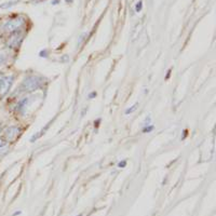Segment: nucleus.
I'll use <instances>...</instances> for the list:
<instances>
[{
    "mask_svg": "<svg viewBox=\"0 0 216 216\" xmlns=\"http://www.w3.org/2000/svg\"><path fill=\"white\" fill-rule=\"evenodd\" d=\"M43 85V78L32 75L28 76L23 80L22 85H21V90L23 92H35L38 89L42 87Z\"/></svg>",
    "mask_w": 216,
    "mask_h": 216,
    "instance_id": "obj_1",
    "label": "nucleus"
},
{
    "mask_svg": "<svg viewBox=\"0 0 216 216\" xmlns=\"http://www.w3.org/2000/svg\"><path fill=\"white\" fill-rule=\"evenodd\" d=\"M25 24V18L23 16H16V18L9 20L3 25V30L7 32H15L21 29L23 25Z\"/></svg>",
    "mask_w": 216,
    "mask_h": 216,
    "instance_id": "obj_2",
    "label": "nucleus"
},
{
    "mask_svg": "<svg viewBox=\"0 0 216 216\" xmlns=\"http://www.w3.org/2000/svg\"><path fill=\"white\" fill-rule=\"evenodd\" d=\"M14 82V76L10 75V76H5L0 79V97H3L9 93L11 87L13 85Z\"/></svg>",
    "mask_w": 216,
    "mask_h": 216,
    "instance_id": "obj_3",
    "label": "nucleus"
},
{
    "mask_svg": "<svg viewBox=\"0 0 216 216\" xmlns=\"http://www.w3.org/2000/svg\"><path fill=\"white\" fill-rule=\"evenodd\" d=\"M23 41V34H21L20 32H13V35L11 36L7 41V47L10 49H15V48L20 47V45Z\"/></svg>",
    "mask_w": 216,
    "mask_h": 216,
    "instance_id": "obj_4",
    "label": "nucleus"
},
{
    "mask_svg": "<svg viewBox=\"0 0 216 216\" xmlns=\"http://www.w3.org/2000/svg\"><path fill=\"white\" fill-rule=\"evenodd\" d=\"M21 132H22V129L20 127H18V125H11L5 132V139L9 141V142H12V141H14L21 134Z\"/></svg>",
    "mask_w": 216,
    "mask_h": 216,
    "instance_id": "obj_5",
    "label": "nucleus"
},
{
    "mask_svg": "<svg viewBox=\"0 0 216 216\" xmlns=\"http://www.w3.org/2000/svg\"><path fill=\"white\" fill-rule=\"evenodd\" d=\"M15 3H18V1H9V2H5V3H3V5H1L0 8H1V9H8V8L13 7Z\"/></svg>",
    "mask_w": 216,
    "mask_h": 216,
    "instance_id": "obj_6",
    "label": "nucleus"
},
{
    "mask_svg": "<svg viewBox=\"0 0 216 216\" xmlns=\"http://www.w3.org/2000/svg\"><path fill=\"white\" fill-rule=\"evenodd\" d=\"M137 107H138V104H134L133 106H131V107H129L127 110H125V115H130V114H132V112H134L135 110L137 109Z\"/></svg>",
    "mask_w": 216,
    "mask_h": 216,
    "instance_id": "obj_7",
    "label": "nucleus"
},
{
    "mask_svg": "<svg viewBox=\"0 0 216 216\" xmlns=\"http://www.w3.org/2000/svg\"><path fill=\"white\" fill-rule=\"evenodd\" d=\"M155 130V127L152 124H149V125H145L144 129H143V133H150Z\"/></svg>",
    "mask_w": 216,
    "mask_h": 216,
    "instance_id": "obj_8",
    "label": "nucleus"
},
{
    "mask_svg": "<svg viewBox=\"0 0 216 216\" xmlns=\"http://www.w3.org/2000/svg\"><path fill=\"white\" fill-rule=\"evenodd\" d=\"M142 8H143V1L139 0L138 2L136 3V5H135V11H136L137 13L141 12V11H142Z\"/></svg>",
    "mask_w": 216,
    "mask_h": 216,
    "instance_id": "obj_9",
    "label": "nucleus"
},
{
    "mask_svg": "<svg viewBox=\"0 0 216 216\" xmlns=\"http://www.w3.org/2000/svg\"><path fill=\"white\" fill-rule=\"evenodd\" d=\"M5 60H7V54L1 53V54H0V66L5 62Z\"/></svg>",
    "mask_w": 216,
    "mask_h": 216,
    "instance_id": "obj_10",
    "label": "nucleus"
},
{
    "mask_svg": "<svg viewBox=\"0 0 216 216\" xmlns=\"http://www.w3.org/2000/svg\"><path fill=\"white\" fill-rule=\"evenodd\" d=\"M39 56L40 57H48V50H41V51H40L39 52Z\"/></svg>",
    "mask_w": 216,
    "mask_h": 216,
    "instance_id": "obj_11",
    "label": "nucleus"
},
{
    "mask_svg": "<svg viewBox=\"0 0 216 216\" xmlns=\"http://www.w3.org/2000/svg\"><path fill=\"white\" fill-rule=\"evenodd\" d=\"M127 167V161L125 160H123V161H120L119 163H118V168L119 169H123V168Z\"/></svg>",
    "mask_w": 216,
    "mask_h": 216,
    "instance_id": "obj_12",
    "label": "nucleus"
},
{
    "mask_svg": "<svg viewBox=\"0 0 216 216\" xmlns=\"http://www.w3.org/2000/svg\"><path fill=\"white\" fill-rule=\"evenodd\" d=\"M5 145H7V141L0 137V148H3V147H5Z\"/></svg>",
    "mask_w": 216,
    "mask_h": 216,
    "instance_id": "obj_13",
    "label": "nucleus"
},
{
    "mask_svg": "<svg viewBox=\"0 0 216 216\" xmlns=\"http://www.w3.org/2000/svg\"><path fill=\"white\" fill-rule=\"evenodd\" d=\"M96 95H97V93L95 92V91H93V92H91L89 95H88V97H89L90 99H92V98H94V97H96Z\"/></svg>",
    "mask_w": 216,
    "mask_h": 216,
    "instance_id": "obj_14",
    "label": "nucleus"
},
{
    "mask_svg": "<svg viewBox=\"0 0 216 216\" xmlns=\"http://www.w3.org/2000/svg\"><path fill=\"white\" fill-rule=\"evenodd\" d=\"M85 36H87V34H85H85H82V35H81V37L79 38V42H78V47H79V45H81V42H82V41H83V40H85V39H83V38H85Z\"/></svg>",
    "mask_w": 216,
    "mask_h": 216,
    "instance_id": "obj_15",
    "label": "nucleus"
},
{
    "mask_svg": "<svg viewBox=\"0 0 216 216\" xmlns=\"http://www.w3.org/2000/svg\"><path fill=\"white\" fill-rule=\"evenodd\" d=\"M150 121H151V118L150 117L146 118V119H145V125H149V124H150Z\"/></svg>",
    "mask_w": 216,
    "mask_h": 216,
    "instance_id": "obj_16",
    "label": "nucleus"
},
{
    "mask_svg": "<svg viewBox=\"0 0 216 216\" xmlns=\"http://www.w3.org/2000/svg\"><path fill=\"white\" fill-rule=\"evenodd\" d=\"M99 122H101V120H99V119H98V120H96V121L94 122V125H95V127H96V128H97V127H99V125H98Z\"/></svg>",
    "mask_w": 216,
    "mask_h": 216,
    "instance_id": "obj_17",
    "label": "nucleus"
},
{
    "mask_svg": "<svg viewBox=\"0 0 216 216\" xmlns=\"http://www.w3.org/2000/svg\"><path fill=\"white\" fill-rule=\"evenodd\" d=\"M170 76H171V69L168 71V74H167V77H165V79H169L170 78Z\"/></svg>",
    "mask_w": 216,
    "mask_h": 216,
    "instance_id": "obj_18",
    "label": "nucleus"
},
{
    "mask_svg": "<svg viewBox=\"0 0 216 216\" xmlns=\"http://www.w3.org/2000/svg\"><path fill=\"white\" fill-rule=\"evenodd\" d=\"M21 213H22V212H21V211H18V212H16V213H14V214H13V216L20 215V214H21Z\"/></svg>",
    "mask_w": 216,
    "mask_h": 216,
    "instance_id": "obj_19",
    "label": "nucleus"
},
{
    "mask_svg": "<svg viewBox=\"0 0 216 216\" xmlns=\"http://www.w3.org/2000/svg\"><path fill=\"white\" fill-rule=\"evenodd\" d=\"M65 1H66L67 3H71L72 1H74V0H65Z\"/></svg>",
    "mask_w": 216,
    "mask_h": 216,
    "instance_id": "obj_20",
    "label": "nucleus"
},
{
    "mask_svg": "<svg viewBox=\"0 0 216 216\" xmlns=\"http://www.w3.org/2000/svg\"><path fill=\"white\" fill-rule=\"evenodd\" d=\"M1 131H2V127L0 125V133H1Z\"/></svg>",
    "mask_w": 216,
    "mask_h": 216,
    "instance_id": "obj_21",
    "label": "nucleus"
},
{
    "mask_svg": "<svg viewBox=\"0 0 216 216\" xmlns=\"http://www.w3.org/2000/svg\"><path fill=\"white\" fill-rule=\"evenodd\" d=\"M79 216H82V215H81V214H80V215H79Z\"/></svg>",
    "mask_w": 216,
    "mask_h": 216,
    "instance_id": "obj_22",
    "label": "nucleus"
}]
</instances>
